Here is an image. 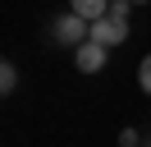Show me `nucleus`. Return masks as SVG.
<instances>
[{
  "label": "nucleus",
  "instance_id": "nucleus-2",
  "mask_svg": "<svg viewBox=\"0 0 151 147\" xmlns=\"http://www.w3.org/2000/svg\"><path fill=\"white\" fill-rule=\"evenodd\" d=\"M105 60H110V46L92 41V37H87L83 46H73V69H78V74H101Z\"/></svg>",
  "mask_w": 151,
  "mask_h": 147
},
{
  "label": "nucleus",
  "instance_id": "nucleus-7",
  "mask_svg": "<svg viewBox=\"0 0 151 147\" xmlns=\"http://www.w3.org/2000/svg\"><path fill=\"white\" fill-rule=\"evenodd\" d=\"M110 14L114 18H128L133 14V0H110Z\"/></svg>",
  "mask_w": 151,
  "mask_h": 147
},
{
  "label": "nucleus",
  "instance_id": "nucleus-9",
  "mask_svg": "<svg viewBox=\"0 0 151 147\" xmlns=\"http://www.w3.org/2000/svg\"><path fill=\"white\" fill-rule=\"evenodd\" d=\"M133 5H147V0H133Z\"/></svg>",
  "mask_w": 151,
  "mask_h": 147
},
{
  "label": "nucleus",
  "instance_id": "nucleus-10",
  "mask_svg": "<svg viewBox=\"0 0 151 147\" xmlns=\"http://www.w3.org/2000/svg\"><path fill=\"white\" fill-rule=\"evenodd\" d=\"M147 147H151V143H147Z\"/></svg>",
  "mask_w": 151,
  "mask_h": 147
},
{
  "label": "nucleus",
  "instance_id": "nucleus-6",
  "mask_svg": "<svg viewBox=\"0 0 151 147\" xmlns=\"http://www.w3.org/2000/svg\"><path fill=\"white\" fill-rule=\"evenodd\" d=\"M137 87L151 97V55H142V64H137Z\"/></svg>",
  "mask_w": 151,
  "mask_h": 147
},
{
  "label": "nucleus",
  "instance_id": "nucleus-5",
  "mask_svg": "<svg viewBox=\"0 0 151 147\" xmlns=\"http://www.w3.org/2000/svg\"><path fill=\"white\" fill-rule=\"evenodd\" d=\"M0 87H5V92H14V87H19V69H14L9 60L0 64Z\"/></svg>",
  "mask_w": 151,
  "mask_h": 147
},
{
  "label": "nucleus",
  "instance_id": "nucleus-3",
  "mask_svg": "<svg viewBox=\"0 0 151 147\" xmlns=\"http://www.w3.org/2000/svg\"><path fill=\"white\" fill-rule=\"evenodd\" d=\"M92 41H101V46H124L128 41V18H114V14H105V18H96L92 23Z\"/></svg>",
  "mask_w": 151,
  "mask_h": 147
},
{
  "label": "nucleus",
  "instance_id": "nucleus-8",
  "mask_svg": "<svg viewBox=\"0 0 151 147\" xmlns=\"http://www.w3.org/2000/svg\"><path fill=\"white\" fill-rule=\"evenodd\" d=\"M119 147H137V129H124V133H119Z\"/></svg>",
  "mask_w": 151,
  "mask_h": 147
},
{
  "label": "nucleus",
  "instance_id": "nucleus-4",
  "mask_svg": "<svg viewBox=\"0 0 151 147\" xmlns=\"http://www.w3.org/2000/svg\"><path fill=\"white\" fill-rule=\"evenodd\" d=\"M69 9H73V14H83L87 23H96V18L110 14V0H69Z\"/></svg>",
  "mask_w": 151,
  "mask_h": 147
},
{
  "label": "nucleus",
  "instance_id": "nucleus-1",
  "mask_svg": "<svg viewBox=\"0 0 151 147\" xmlns=\"http://www.w3.org/2000/svg\"><path fill=\"white\" fill-rule=\"evenodd\" d=\"M87 37H92V23H87L83 14H73V9H64V14L55 18V41H64V46H83Z\"/></svg>",
  "mask_w": 151,
  "mask_h": 147
}]
</instances>
